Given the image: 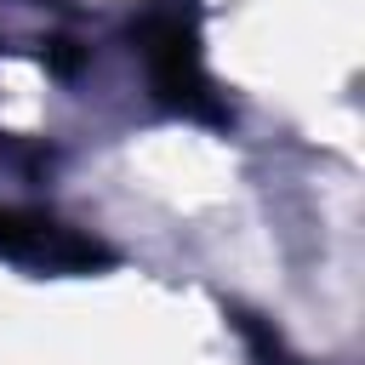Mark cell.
<instances>
[{"mask_svg": "<svg viewBox=\"0 0 365 365\" xmlns=\"http://www.w3.org/2000/svg\"><path fill=\"white\" fill-rule=\"evenodd\" d=\"M0 257H11V262H40V268H86V262H97L103 251H97L91 240H80L74 228L51 222V217L0 211Z\"/></svg>", "mask_w": 365, "mask_h": 365, "instance_id": "cell-1", "label": "cell"}, {"mask_svg": "<svg viewBox=\"0 0 365 365\" xmlns=\"http://www.w3.org/2000/svg\"><path fill=\"white\" fill-rule=\"evenodd\" d=\"M143 57H148L154 86H160L165 97L205 108V74H200V63H194V46H188L182 23H171V17L148 23V34H143Z\"/></svg>", "mask_w": 365, "mask_h": 365, "instance_id": "cell-2", "label": "cell"}]
</instances>
